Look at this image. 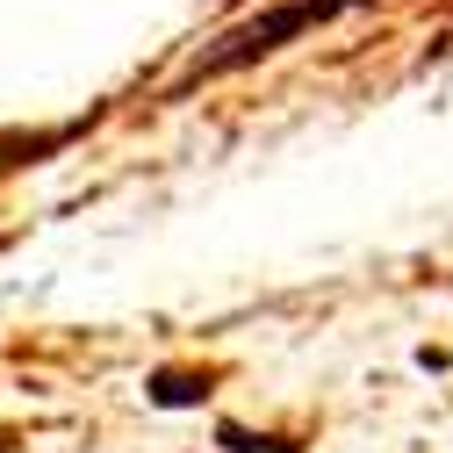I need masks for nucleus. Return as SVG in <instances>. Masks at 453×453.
I'll list each match as a JSON object with an SVG mask.
<instances>
[{
  "label": "nucleus",
  "instance_id": "nucleus-1",
  "mask_svg": "<svg viewBox=\"0 0 453 453\" xmlns=\"http://www.w3.org/2000/svg\"><path fill=\"white\" fill-rule=\"evenodd\" d=\"M346 8H374V0H273V8H259L245 29H231L216 50H202V58L165 87V101H180V94H195L202 80H223V73H245V65H259V58H273L280 43H296V36H310V29H324L331 15H346Z\"/></svg>",
  "mask_w": 453,
  "mask_h": 453
},
{
  "label": "nucleus",
  "instance_id": "nucleus-2",
  "mask_svg": "<svg viewBox=\"0 0 453 453\" xmlns=\"http://www.w3.org/2000/svg\"><path fill=\"white\" fill-rule=\"evenodd\" d=\"M209 388H216L209 367H151V374H144V403H151V411H195Z\"/></svg>",
  "mask_w": 453,
  "mask_h": 453
},
{
  "label": "nucleus",
  "instance_id": "nucleus-3",
  "mask_svg": "<svg viewBox=\"0 0 453 453\" xmlns=\"http://www.w3.org/2000/svg\"><path fill=\"white\" fill-rule=\"evenodd\" d=\"M87 123H58V130H15V137H0V173H15V165H36L50 151H65Z\"/></svg>",
  "mask_w": 453,
  "mask_h": 453
},
{
  "label": "nucleus",
  "instance_id": "nucleus-4",
  "mask_svg": "<svg viewBox=\"0 0 453 453\" xmlns=\"http://www.w3.org/2000/svg\"><path fill=\"white\" fill-rule=\"evenodd\" d=\"M216 446H223V453H303L296 432H252V425H238V418L216 425Z\"/></svg>",
  "mask_w": 453,
  "mask_h": 453
},
{
  "label": "nucleus",
  "instance_id": "nucleus-5",
  "mask_svg": "<svg viewBox=\"0 0 453 453\" xmlns=\"http://www.w3.org/2000/svg\"><path fill=\"white\" fill-rule=\"evenodd\" d=\"M0 453H15V439H8V432H0Z\"/></svg>",
  "mask_w": 453,
  "mask_h": 453
}]
</instances>
